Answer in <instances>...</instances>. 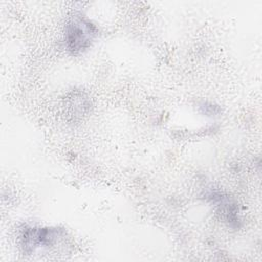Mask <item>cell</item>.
Instances as JSON below:
<instances>
[{"label": "cell", "mask_w": 262, "mask_h": 262, "mask_svg": "<svg viewBox=\"0 0 262 262\" xmlns=\"http://www.w3.org/2000/svg\"><path fill=\"white\" fill-rule=\"evenodd\" d=\"M97 30L95 26L85 17L76 16L66 29V44L72 54H79L87 50L95 38Z\"/></svg>", "instance_id": "obj_1"}]
</instances>
